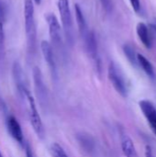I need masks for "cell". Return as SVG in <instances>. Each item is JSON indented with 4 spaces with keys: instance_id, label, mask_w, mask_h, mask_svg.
<instances>
[{
    "instance_id": "6da1fadb",
    "label": "cell",
    "mask_w": 156,
    "mask_h": 157,
    "mask_svg": "<svg viewBox=\"0 0 156 157\" xmlns=\"http://www.w3.org/2000/svg\"><path fill=\"white\" fill-rule=\"evenodd\" d=\"M58 10L61 17V21L63 28L64 36L70 45L74 42V32H73V18L69 5V0H58Z\"/></svg>"
},
{
    "instance_id": "7a4b0ae2",
    "label": "cell",
    "mask_w": 156,
    "mask_h": 157,
    "mask_svg": "<svg viewBox=\"0 0 156 157\" xmlns=\"http://www.w3.org/2000/svg\"><path fill=\"white\" fill-rule=\"evenodd\" d=\"M24 22L29 45L33 46L36 40V27L34 18V5L32 0L24 1Z\"/></svg>"
},
{
    "instance_id": "3957f363",
    "label": "cell",
    "mask_w": 156,
    "mask_h": 157,
    "mask_svg": "<svg viewBox=\"0 0 156 157\" xmlns=\"http://www.w3.org/2000/svg\"><path fill=\"white\" fill-rule=\"evenodd\" d=\"M48 27L51 41L56 50L60 52H63V41L62 35V28L56 16L52 13H48L45 17Z\"/></svg>"
},
{
    "instance_id": "277c9868",
    "label": "cell",
    "mask_w": 156,
    "mask_h": 157,
    "mask_svg": "<svg viewBox=\"0 0 156 157\" xmlns=\"http://www.w3.org/2000/svg\"><path fill=\"white\" fill-rule=\"evenodd\" d=\"M108 76L112 84L113 87L115 90L122 97V98H127L128 96V87H127V83L125 81V78L120 72V68L115 64L113 62H111L108 65Z\"/></svg>"
},
{
    "instance_id": "5b68a950",
    "label": "cell",
    "mask_w": 156,
    "mask_h": 157,
    "mask_svg": "<svg viewBox=\"0 0 156 157\" xmlns=\"http://www.w3.org/2000/svg\"><path fill=\"white\" fill-rule=\"evenodd\" d=\"M25 98H27L28 102H29V120H30V123L31 126L35 132V133L37 134V136L40 139H43L44 138V127L40 119V116L38 112L36 104H35V100L33 98V97L30 95V93H28Z\"/></svg>"
},
{
    "instance_id": "8992f818",
    "label": "cell",
    "mask_w": 156,
    "mask_h": 157,
    "mask_svg": "<svg viewBox=\"0 0 156 157\" xmlns=\"http://www.w3.org/2000/svg\"><path fill=\"white\" fill-rule=\"evenodd\" d=\"M33 80L35 92L39 99V102L41 105V107H46L48 105V91L43 81L42 74L39 67L33 68Z\"/></svg>"
},
{
    "instance_id": "52a82bcc",
    "label": "cell",
    "mask_w": 156,
    "mask_h": 157,
    "mask_svg": "<svg viewBox=\"0 0 156 157\" xmlns=\"http://www.w3.org/2000/svg\"><path fill=\"white\" fill-rule=\"evenodd\" d=\"M139 106L149 123L151 130L156 136V108L154 105L148 99H143L139 102Z\"/></svg>"
},
{
    "instance_id": "ba28073f",
    "label": "cell",
    "mask_w": 156,
    "mask_h": 157,
    "mask_svg": "<svg viewBox=\"0 0 156 157\" xmlns=\"http://www.w3.org/2000/svg\"><path fill=\"white\" fill-rule=\"evenodd\" d=\"M75 139L81 149L89 155H95L97 153V142L95 138L87 132H79Z\"/></svg>"
},
{
    "instance_id": "9c48e42d",
    "label": "cell",
    "mask_w": 156,
    "mask_h": 157,
    "mask_svg": "<svg viewBox=\"0 0 156 157\" xmlns=\"http://www.w3.org/2000/svg\"><path fill=\"white\" fill-rule=\"evenodd\" d=\"M6 128L10 134V136L20 145L24 144V136L21 126L17 120L13 116L10 115L6 119Z\"/></svg>"
},
{
    "instance_id": "30bf717a",
    "label": "cell",
    "mask_w": 156,
    "mask_h": 157,
    "mask_svg": "<svg viewBox=\"0 0 156 157\" xmlns=\"http://www.w3.org/2000/svg\"><path fill=\"white\" fill-rule=\"evenodd\" d=\"M40 49L42 55L44 57L45 62L47 63L51 75L53 77L57 76V70H56V62H55V57H54V52L51 45L47 41V40H42L40 43Z\"/></svg>"
},
{
    "instance_id": "8fae6325",
    "label": "cell",
    "mask_w": 156,
    "mask_h": 157,
    "mask_svg": "<svg viewBox=\"0 0 156 157\" xmlns=\"http://www.w3.org/2000/svg\"><path fill=\"white\" fill-rule=\"evenodd\" d=\"M13 76H14V80H15V83H16V86H17L18 92L20 93V95L25 97L28 93H29V91L27 85H26V78H25L24 72H23L20 64L17 63H14Z\"/></svg>"
},
{
    "instance_id": "7c38bea8",
    "label": "cell",
    "mask_w": 156,
    "mask_h": 157,
    "mask_svg": "<svg viewBox=\"0 0 156 157\" xmlns=\"http://www.w3.org/2000/svg\"><path fill=\"white\" fill-rule=\"evenodd\" d=\"M136 32L142 43L147 49H151L153 47V40L147 25L143 22H139L136 27Z\"/></svg>"
},
{
    "instance_id": "4fadbf2b",
    "label": "cell",
    "mask_w": 156,
    "mask_h": 157,
    "mask_svg": "<svg viewBox=\"0 0 156 157\" xmlns=\"http://www.w3.org/2000/svg\"><path fill=\"white\" fill-rule=\"evenodd\" d=\"M74 11H75V18H76V23H77L79 33H80L81 37L84 39L87 36V34L90 32V30L88 29L85 16H84L83 11L78 4L74 5Z\"/></svg>"
},
{
    "instance_id": "5bb4252c",
    "label": "cell",
    "mask_w": 156,
    "mask_h": 157,
    "mask_svg": "<svg viewBox=\"0 0 156 157\" xmlns=\"http://www.w3.org/2000/svg\"><path fill=\"white\" fill-rule=\"evenodd\" d=\"M121 149L125 157H139L133 141L127 134H121Z\"/></svg>"
},
{
    "instance_id": "9a60e30c",
    "label": "cell",
    "mask_w": 156,
    "mask_h": 157,
    "mask_svg": "<svg viewBox=\"0 0 156 157\" xmlns=\"http://www.w3.org/2000/svg\"><path fill=\"white\" fill-rule=\"evenodd\" d=\"M85 46L86 49L87 53L90 55V57L97 62V44L95 38V35L92 31H90L86 38H84Z\"/></svg>"
},
{
    "instance_id": "2e32d148",
    "label": "cell",
    "mask_w": 156,
    "mask_h": 157,
    "mask_svg": "<svg viewBox=\"0 0 156 157\" xmlns=\"http://www.w3.org/2000/svg\"><path fill=\"white\" fill-rule=\"evenodd\" d=\"M137 60H138V64L140 65V67L144 71V73L151 78H154L155 76V73H154V69L153 64L151 63V62L143 54L138 53L137 54Z\"/></svg>"
},
{
    "instance_id": "e0dca14e",
    "label": "cell",
    "mask_w": 156,
    "mask_h": 157,
    "mask_svg": "<svg viewBox=\"0 0 156 157\" xmlns=\"http://www.w3.org/2000/svg\"><path fill=\"white\" fill-rule=\"evenodd\" d=\"M123 52H124L125 56L129 60V62L132 64V66L137 67L139 65L138 64V60H137V54L138 53L135 52L134 49L131 45L126 44V45L123 46Z\"/></svg>"
},
{
    "instance_id": "ac0fdd59",
    "label": "cell",
    "mask_w": 156,
    "mask_h": 157,
    "mask_svg": "<svg viewBox=\"0 0 156 157\" xmlns=\"http://www.w3.org/2000/svg\"><path fill=\"white\" fill-rule=\"evenodd\" d=\"M50 153L52 157H69L65 153L64 149L57 143L51 144L50 146Z\"/></svg>"
},
{
    "instance_id": "d6986e66",
    "label": "cell",
    "mask_w": 156,
    "mask_h": 157,
    "mask_svg": "<svg viewBox=\"0 0 156 157\" xmlns=\"http://www.w3.org/2000/svg\"><path fill=\"white\" fill-rule=\"evenodd\" d=\"M4 21H5V13L3 5L0 1V44H2L4 40Z\"/></svg>"
},
{
    "instance_id": "ffe728a7",
    "label": "cell",
    "mask_w": 156,
    "mask_h": 157,
    "mask_svg": "<svg viewBox=\"0 0 156 157\" xmlns=\"http://www.w3.org/2000/svg\"><path fill=\"white\" fill-rule=\"evenodd\" d=\"M130 3L136 13H140L141 11V1L140 0H130Z\"/></svg>"
},
{
    "instance_id": "44dd1931",
    "label": "cell",
    "mask_w": 156,
    "mask_h": 157,
    "mask_svg": "<svg viewBox=\"0 0 156 157\" xmlns=\"http://www.w3.org/2000/svg\"><path fill=\"white\" fill-rule=\"evenodd\" d=\"M25 148H26V157H35V155H34L32 148H31L29 144L27 143L25 145Z\"/></svg>"
},
{
    "instance_id": "7402d4cb",
    "label": "cell",
    "mask_w": 156,
    "mask_h": 157,
    "mask_svg": "<svg viewBox=\"0 0 156 157\" xmlns=\"http://www.w3.org/2000/svg\"><path fill=\"white\" fill-rule=\"evenodd\" d=\"M100 1H101V3H102V5H103L104 8H105L108 12H109L110 9H111V3H110V0H100Z\"/></svg>"
},
{
    "instance_id": "603a6c76",
    "label": "cell",
    "mask_w": 156,
    "mask_h": 157,
    "mask_svg": "<svg viewBox=\"0 0 156 157\" xmlns=\"http://www.w3.org/2000/svg\"><path fill=\"white\" fill-rule=\"evenodd\" d=\"M145 157H154L153 149L150 145H146L145 146Z\"/></svg>"
},
{
    "instance_id": "cb8c5ba5",
    "label": "cell",
    "mask_w": 156,
    "mask_h": 157,
    "mask_svg": "<svg viewBox=\"0 0 156 157\" xmlns=\"http://www.w3.org/2000/svg\"><path fill=\"white\" fill-rule=\"evenodd\" d=\"M150 27L152 28V29H153L154 31H155L156 32V17L155 18H154L153 23H151V24H150Z\"/></svg>"
},
{
    "instance_id": "d4e9b609",
    "label": "cell",
    "mask_w": 156,
    "mask_h": 157,
    "mask_svg": "<svg viewBox=\"0 0 156 157\" xmlns=\"http://www.w3.org/2000/svg\"><path fill=\"white\" fill-rule=\"evenodd\" d=\"M34 2H35L37 5H40V2H41V0H34Z\"/></svg>"
},
{
    "instance_id": "484cf974",
    "label": "cell",
    "mask_w": 156,
    "mask_h": 157,
    "mask_svg": "<svg viewBox=\"0 0 156 157\" xmlns=\"http://www.w3.org/2000/svg\"><path fill=\"white\" fill-rule=\"evenodd\" d=\"M0 157H3V155H2V154H1V152H0Z\"/></svg>"
}]
</instances>
